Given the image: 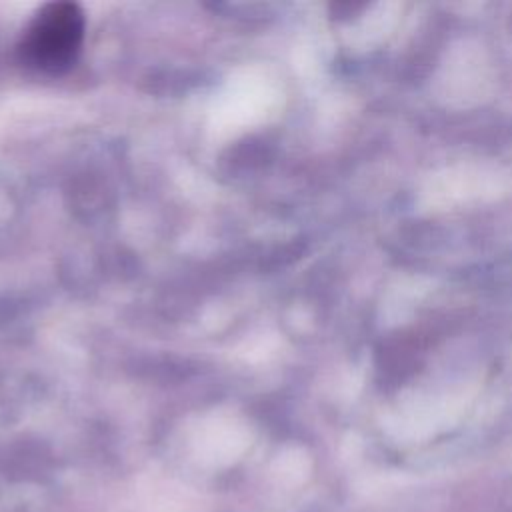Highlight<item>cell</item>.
Listing matches in <instances>:
<instances>
[{
  "label": "cell",
  "instance_id": "1",
  "mask_svg": "<svg viewBox=\"0 0 512 512\" xmlns=\"http://www.w3.org/2000/svg\"><path fill=\"white\" fill-rule=\"evenodd\" d=\"M84 12L74 2H48L22 32L20 60L44 74H62L74 66L84 40Z\"/></svg>",
  "mask_w": 512,
  "mask_h": 512
}]
</instances>
